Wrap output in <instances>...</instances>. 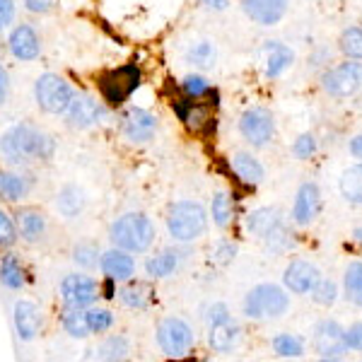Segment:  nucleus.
<instances>
[{"instance_id": "obj_1", "label": "nucleus", "mask_w": 362, "mask_h": 362, "mask_svg": "<svg viewBox=\"0 0 362 362\" xmlns=\"http://www.w3.org/2000/svg\"><path fill=\"white\" fill-rule=\"evenodd\" d=\"M56 155V138L44 128L17 121L0 136V157L8 165L29 167V165H49Z\"/></svg>"}, {"instance_id": "obj_2", "label": "nucleus", "mask_w": 362, "mask_h": 362, "mask_svg": "<svg viewBox=\"0 0 362 362\" xmlns=\"http://www.w3.org/2000/svg\"><path fill=\"white\" fill-rule=\"evenodd\" d=\"M157 239V227L148 213L140 210H128V213L119 215L112 225H109V242L112 247L126 249L128 254H148L153 249Z\"/></svg>"}, {"instance_id": "obj_3", "label": "nucleus", "mask_w": 362, "mask_h": 362, "mask_svg": "<svg viewBox=\"0 0 362 362\" xmlns=\"http://www.w3.org/2000/svg\"><path fill=\"white\" fill-rule=\"evenodd\" d=\"M165 225L174 242L189 244L208 232V213L198 201H177L169 206Z\"/></svg>"}, {"instance_id": "obj_4", "label": "nucleus", "mask_w": 362, "mask_h": 362, "mask_svg": "<svg viewBox=\"0 0 362 362\" xmlns=\"http://www.w3.org/2000/svg\"><path fill=\"white\" fill-rule=\"evenodd\" d=\"M140 83H143V73H140L138 63H124V66L102 70L97 75L99 97L109 109L124 107L133 92L140 87Z\"/></svg>"}, {"instance_id": "obj_5", "label": "nucleus", "mask_w": 362, "mask_h": 362, "mask_svg": "<svg viewBox=\"0 0 362 362\" xmlns=\"http://www.w3.org/2000/svg\"><path fill=\"white\" fill-rule=\"evenodd\" d=\"M75 97L73 85L58 73H44L34 80V102L49 116H63Z\"/></svg>"}, {"instance_id": "obj_6", "label": "nucleus", "mask_w": 362, "mask_h": 362, "mask_svg": "<svg viewBox=\"0 0 362 362\" xmlns=\"http://www.w3.org/2000/svg\"><path fill=\"white\" fill-rule=\"evenodd\" d=\"M290 300L283 293V288L273 283H261L256 288H251L247 297L242 302V309L249 319L261 321V319H278L288 312Z\"/></svg>"}, {"instance_id": "obj_7", "label": "nucleus", "mask_w": 362, "mask_h": 362, "mask_svg": "<svg viewBox=\"0 0 362 362\" xmlns=\"http://www.w3.org/2000/svg\"><path fill=\"white\" fill-rule=\"evenodd\" d=\"M157 346L167 358H186L196 346V334L181 317H165L155 329Z\"/></svg>"}, {"instance_id": "obj_8", "label": "nucleus", "mask_w": 362, "mask_h": 362, "mask_svg": "<svg viewBox=\"0 0 362 362\" xmlns=\"http://www.w3.org/2000/svg\"><path fill=\"white\" fill-rule=\"evenodd\" d=\"M109 116V107L104 102H99L92 95H85V92H75L73 102H70L68 112L63 114L66 119V126L73 128V131H90L99 124H104Z\"/></svg>"}, {"instance_id": "obj_9", "label": "nucleus", "mask_w": 362, "mask_h": 362, "mask_svg": "<svg viewBox=\"0 0 362 362\" xmlns=\"http://www.w3.org/2000/svg\"><path fill=\"white\" fill-rule=\"evenodd\" d=\"M58 295L63 307L87 309L99 300V283L85 273H68L58 285Z\"/></svg>"}, {"instance_id": "obj_10", "label": "nucleus", "mask_w": 362, "mask_h": 362, "mask_svg": "<svg viewBox=\"0 0 362 362\" xmlns=\"http://www.w3.org/2000/svg\"><path fill=\"white\" fill-rule=\"evenodd\" d=\"M215 104L201 102V99H189V97H179L172 102V109L177 112V116L184 121V126L191 133L198 136H208L215 131Z\"/></svg>"}, {"instance_id": "obj_11", "label": "nucleus", "mask_w": 362, "mask_h": 362, "mask_svg": "<svg viewBox=\"0 0 362 362\" xmlns=\"http://www.w3.org/2000/svg\"><path fill=\"white\" fill-rule=\"evenodd\" d=\"M239 133L254 148H264L276 136V119L264 107L247 109L239 119Z\"/></svg>"}, {"instance_id": "obj_12", "label": "nucleus", "mask_w": 362, "mask_h": 362, "mask_svg": "<svg viewBox=\"0 0 362 362\" xmlns=\"http://www.w3.org/2000/svg\"><path fill=\"white\" fill-rule=\"evenodd\" d=\"M15 223H17V235L29 247L46 242L51 232V218L46 215V210L37 206H22L15 210Z\"/></svg>"}, {"instance_id": "obj_13", "label": "nucleus", "mask_w": 362, "mask_h": 362, "mask_svg": "<svg viewBox=\"0 0 362 362\" xmlns=\"http://www.w3.org/2000/svg\"><path fill=\"white\" fill-rule=\"evenodd\" d=\"M157 133V116L143 107H128L121 116V136L131 145H145Z\"/></svg>"}, {"instance_id": "obj_14", "label": "nucleus", "mask_w": 362, "mask_h": 362, "mask_svg": "<svg viewBox=\"0 0 362 362\" xmlns=\"http://www.w3.org/2000/svg\"><path fill=\"white\" fill-rule=\"evenodd\" d=\"M321 83L331 97H353L362 87V63H341L331 68Z\"/></svg>"}, {"instance_id": "obj_15", "label": "nucleus", "mask_w": 362, "mask_h": 362, "mask_svg": "<svg viewBox=\"0 0 362 362\" xmlns=\"http://www.w3.org/2000/svg\"><path fill=\"white\" fill-rule=\"evenodd\" d=\"M314 350L324 360H338L348 353L346 346V329L338 321H321L314 331Z\"/></svg>"}, {"instance_id": "obj_16", "label": "nucleus", "mask_w": 362, "mask_h": 362, "mask_svg": "<svg viewBox=\"0 0 362 362\" xmlns=\"http://www.w3.org/2000/svg\"><path fill=\"white\" fill-rule=\"evenodd\" d=\"M8 51L15 61L32 63L42 56V37L37 34V29L27 22H20L17 27L10 29L8 37Z\"/></svg>"}, {"instance_id": "obj_17", "label": "nucleus", "mask_w": 362, "mask_h": 362, "mask_svg": "<svg viewBox=\"0 0 362 362\" xmlns=\"http://www.w3.org/2000/svg\"><path fill=\"white\" fill-rule=\"evenodd\" d=\"M13 324L17 338L32 343L44 329V314L32 300H17L13 305Z\"/></svg>"}, {"instance_id": "obj_18", "label": "nucleus", "mask_w": 362, "mask_h": 362, "mask_svg": "<svg viewBox=\"0 0 362 362\" xmlns=\"http://www.w3.org/2000/svg\"><path fill=\"white\" fill-rule=\"evenodd\" d=\"M259 68L268 80H276L295 63V54L290 46L280 42H266L259 49Z\"/></svg>"}, {"instance_id": "obj_19", "label": "nucleus", "mask_w": 362, "mask_h": 362, "mask_svg": "<svg viewBox=\"0 0 362 362\" xmlns=\"http://www.w3.org/2000/svg\"><path fill=\"white\" fill-rule=\"evenodd\" d=\"M239 5L254 25L276 27L288 15L290 0H239Z\"/></svg>"}, {"instance_id": "obj_20", "label": "nucleus", "mask_w": 362, "mask_h": 362, "mask_svg": "<svg viewBox=\"0 0 362 362\" xmlns=\"http://www.w3.org/2000/svg\"><path fill=\"white\" fill-rule=\"evenodd\" d=\"M99 271L104 273V278H112L116 283H126L136 276V256L128 254L126 249L112 247L102 251L99 256Z\"/></svg>"}, {"instance_id": "obj_21", "label": "nucleus", "mask_w": 362, "mask_h": 362, "mask_svg": "<svg viewBox=\"0 0 362 362\" xmlns=\"http://www.w3.org/2000/svg\"><path fill=\"white\" fill-rule=\"evenodd\" d=\"M319 280H321L319 268L314 264H307V261H293V264L285 268V276H283L285 288L295 295H309Z\"/></svg>"}, {"instance_id": "obj_22", "label": "nucleus", "mask_w": 362, "mask_h": 362, "mask_svg": "<svg viewBox=\"0 0 362 362\" xmlns=\"http://www.w3.org/2000/svg\"><path fill=\"white\" fill-rule=\"evenodd\" d=\"M155 295L157 293L153 285L145 283V280H133V278L126 280L119 293H116L121 305L126 309H131V312H148L155 302Z\"/></svg>"}, {"instance_id": "obj_23", "label": "nucleus", "mask_w": 362, "mask_h": 362, "mask_svg": "<svg viewBox=\"0 0 362 362\" xmlns=\"http://www.w3.org/2000/svg\"><path fill=\"white\" fill-rule=\"evenodd\" d=\"M321 213V194L317 184H302L297 191L295 206H293V220L300 227L312 225Z\"/></svg>"}, {"instance_id": "obj_24", "label": "nucleus", "mask_w": 362, "mask_h": 362, "mask_svg": "<svg viewBox=\"0 0 362 362\" xmlns=\"http://www.w3.org/2000/svg\"><path fill=\"white\" fill-rule=\"evenodd\" d=\"M34 181L29 174L17 169H0V203H20L29 198Z\"/></svg>"}, {"instance_id": "obj_25", "label": "nucleus", "mask_w": 362, "mask_h": 362, "mask_svg": "<svg viewBox=\"0 0 362 362\" xmlns=\"http://www.w3.org/2000/svg\"><path fill=\"white\" fill-rule=\"evenodd\" d=\"M56 213L61 215L63 220H75L85 213L87 208V194L83 186L78 184H66L58 189V194L54 198Z\"/></svg>"}, {"instance_id": "obj_26", "label": "nucleus", "mask_w": 362, "mask_h": 362, "mask_svg": "<svg viewBox=\"0 0 362 362\" xmlns=\"http://www.w3.org/2000/svg\"><path fill=\"white\" fill-rule=\"evenodd\" d=\"M181 261H184V254L179 249H162V251H155L153 256H148L145 261V276L153 278V280H162V278H169L179 271Z\"/></svg>"}, {"instance_id": "obj_27", "label": "nucleus", "mask_w": 362, "mask_h": 362, "mask_svg": "<svg viewBox=\"0 0 362 362\" xmlns=\"http://www.w3.org/2000/svg\"><path fill=\"white\" fill-rule=\"evenodd\" d=\"M239 338H242V326L232 317L220 321V324L208 326V346L215 353H230L232 348H237Z\"/></svg>"}, {"instance_id": "obj_28", "label": "nucleus", "mask_w": 362, "mask_h": 362, "mask_svg": "<svg viewBox=\"0 0 362 362\" xmlns=\"http://www.w3.org/2000/svg\"><path fill=\"white\" fill-rule=\"evenodd\" d=\"M280 227H283V218L278 208H256L247 215V230L256 239H268Z\"/></svg>"}, {"instance_id": "obj_29", "label": "nucleus", "mask_w": 362, "mask_h": 362, "mask_svg": "<svg viewBox=\"0 0 362 362\" xmlns=\"http://www.w3.org/2000/svg\"><path fill=\"white\" fill-rule=\"evenodd\" d=\"M27 283H29V273L25 264H22L15 254L8 251V254L0 259V285H3L5 290L20 293V290H25Z\"/></svg>"}, {"instance_id": "obj_30", "label": "nucleus", "mask_w": 362, "mask_h": 362, "mask_svg": "<svg viewBox=\"0 0 362 362\" xmlns=\"http://www.w3.org/2000/svg\"><path fill=\"white\" fill-rule=\"evenodd\" d=\"M87 358L90 360H109V362L126 360V358H131V341H128L124 334H112V336L104 338L95 350H90Z\"/></svg>"}, {"instance_id": "obj_31", "label": "nucleus", "mask_w": 362, "mask_h": 362, "mask_svg": "<svg viewBox=\"0 0 362 362\" xmlns=\"http://www.w3.org/2000/svg\"><path fill=\"white\" fill-rule=\"evenodd\" d=\"M232 169H235L239 181H244L247 186H259L266 177L264 165L249 153H237L232 157Z\"/></svg>"}, {"instance_id": "obj_32", "label": "nucleus", "mask_w": 362, "mask_h": 362, "mask_svg": "<svg viewBox=\"0 0 362 362\" xmlns=\"http://www.w3.org/2000/svg\"><path fill=\"white\" fill-rule=\"evenodd\" d=\"M215 61H218V49H215V44L208 42V39L194 42L186 49V63L194 66L196 70H213Z\"/></svg>"}, {"instance_id": "obj_33", "label": "nucleus", "mask_w": 362, "mask_h": 362, "mask_svg": "<svg viewBox=\"0 0 362 362\" xmlns=\"http://www.w3.org/2000/svg\"><path fill=\"white\" fill-rule=\"evenodd\" d=\"M338 186H341V194L348 203L362 206V165H355V167L346 169V172L341 174Z\"/></svg>"}, {"instance_id": "obj_34", "label": "nucleus", "mask_w": 362, "mask_h": 362, "mask_svg": "<svg viewBox=\"0 0 362 362\" xmlns=\"http://www.w3.org/2000/svg\"><path fill=\"white\" fill-rule=\"evenodd\" d=\"M85 321H87V329H90V334L102 336V334H109V331L114 329L116 317H114L112 309L92 305V307L85 309Z\"/></svg>"}, {"instance_id": "obj_35", "label": "nucleus", "mask_w": 362, "mask_h": 362, "mask_svg": "<svg viewBox=\"0 0 362 362\" xmlns=\"http://www.w3.org/2000/svg\"><path fill=\"white\" fill-rule=\"evenodd\" d=\"M99 256H102V251L95 242H78L73 249H70V261H73L78 268H83V271H95L99 268Z\"/></svg>"}, {"instance_id": "obj_36", "label": "nucleus", "mask_w": 362, "mask_h": 362, "mask_svg": "<svg viewBox=\"0 0 362 362\" xmlns=\"http://www.w3.org/2000/svg\"><path fill=\"white\" fill-rule=\"evenodd\" d=\"M61 326L70 338H87L90 336V329H87V321H85V309L63 307L61 309Z\"/></svg>"}, {"instance_id": "obj_37", "label": "nucleus", "mask_w": 362, "mask_h": 362, "mask_svg": "<svg viewBox=\"0 0 362 362\" xmlns=\"http://www.w3.org/2000/svg\"><path fill=\"white\" fill-rule=\"evenodd\" d=\"M210 213H213V223L220 227V230H227L235 220V206H232V198L227 191H220L213 198V206H210Z\"/></svg>"}, {"instance_id": "obj_38", "label": "nucleus", "mask_w": 362, "mask_h": 362, "mask_svg": "<svg viewBox=\"0 0 362 362\" xmlns=\"http://www.w3.org/2000/svg\"><path fill=\"white\" fill-rule=\"evenodd\" d=\"M17 242H20V235H17L15 215L0 206V251L15 249Z\"/></svg>"}, {"instance_id": "obj_39", "label": "nucleus", "mask_w": 362, "mask_h": 362, "mask_svg": "<svg viewBox=\"0 0 362 362\" xmlns=\"http://www.w3.org/2000/svg\"><path fill=\"white\" fill-rule=\"evenodd\" d=\"M346 295L355 305L362 307V264L360 261H353L346 268Z\"/></svg>"}, {"instance_id": "obj_40", "label": "nucleus", "mask_w": 362, "mask_h": 362, "mask_svg": "<svg viewBox=\"0 0 362 362\" xmlns=\"http://www.w3.org/2000/svg\"><path fill=\"white\" fill-rule=\"evenodd\" d=\"M273 350L280 358H300L305 353V346L297 336H290V334H278L273 338Z\"/></svg>"}, {"instance_id": "obj_41", "label": "nucleus", "mask_w": 362, "mask_h": 362, "mask_svg": "<svg viewBox=\"0 0 362 362\" xmlns=\"http://www.w3.org/2000/svg\"><path fill=\"white\" fill-rule=\"evenodd\" d=\"M181 92H184V97L189 99H206L210 97V83L203 75H186L184 80H181Z\"/></svg>"}, {"instance_id": "obj_42", "label": "nucleus", "mask_w": 362, "mask_h": 362, "mask_svg": "<svg viewBox=\"0 0 362 362\" xmlns=\"http://www.w3.org/2000/svg\"><path fill=\"white\" fill-rule=\"evenodd\" d=\"M341 51L348 58H362V27H348L341 34Z\"/></svg>"}, {"instance_id": "obj_43", "label": "nucleus", "mask_w": 362, "mask_h": 362, "mask_svg": "<svg viewBox=\"0 0 362 362\" xmlns=\"http://www.w3.org/2000/svg\"><path fill=\"white\" fill-rule=\"evenodd\" d=\"M312 300L321 307H331L338 300V288L334 280H319L312 290Z\"/></svg>"}, {"instance_id": "obj_44", "label": "nucleus", "mask_w": 362, "mask_h": 362, "mask_svg": "<svg viewBox=\"0 0 362 362\" xmlns=\"http://www.w3.org/2000/svg\"><path fill=\"white\" fill-rule=\"evenodd\" d=\"M293 153L300 157V160H309V157L317 153V140H314L312 133H302V136L295 140Z\"/></svg>"}, {"instance_id": "obj_45", "label": "nucleus", "mask_w": 362, "mask_h": 362, "mask_svg": "<svg viewBox=\"0 0 362 362\" xmlns=\"http://www.w3.org/2000/svg\"><path fill=\"white\" fill-rule=\"evenodd\" d=\"M230 317H232L230 307H227L225 302H213V305H208L206 312H203V319H206L208 326L220 324V321H225V319H230Z\"/></svg>"}, {"instance_id": "obj_46", "label": "nucleus", "mask_w": 362, "mask_h": 362, "mask_svg": "<svg viewBox=\"0 0 362 362\" xmlns=\"http://www.w3.org/2000/svg\"><path fill=\"white\" fill-rule=\"evenodd\" d=\"M15 15H17L15 0H0V34L8 32L10 25L15 22Z\"/></svg>"}, {"instance_id": "obj_47", "label": "nucleus", "mask_w": 362, "mask_h": 362, "mask_svg": "<svg viewBox=\"0 0 362 362\" xmlns=\"http://www.w3.org/2000/svg\"><path fill=\"white\" fill-rule=\"evenodd\" d=\"M22 5H25L32 15H49L56 10L58 0H22Z\"/></svg>"}, {"instance_id": "obj_48", "label": "nucleus", "mask_w": 362, "mask_h": 362, "mask_svg": "<svg viewBox=\"0 0 362 362\" xmlns=\"http://www.w3.org/2000/svg\"><path fill=\"white\" fill-rule=\"evenodd\" d=\"M235 256H237V247L232 242H220L218 249H215V261L223 266L230 264V261H235Z\"/></svg>"}, {"instance_id": "obj_49", "label": "nucleus", "mask_w": 362, "mask_h": 362, "mask_svg": "<svg viewBox=\"0 0 362 362\" xmlns=\"http://www.w3.org/2000/svg\"><path fill=\"white\" fill-rule=\"evenodd\" d=\"M346 346L353 348V350H362V321L353 324L346 331Z\"/></svg>"}, {"instance_id": "obj_50", "label": "nucleus", "mask_w": 362, "mask_h": 362, "mask_svg": "<svg viewBox=\"0 0 362 362\" xmlns=\"http://www.w3.org/2000/svg\"><path fill=\"white\" fill-rule=\"evenodd\" d=\"M10 90H13V83H10V73L8 68L0 63V107L10 99Z\"/></svg>"}, {"instance_id": "obj_51", "label": "nucleus", "mask_w": 362, "mask_h": 362, "mask_svg": "<svg viewBox=\"0 0 362 362\" xmlns=\"http://www.w3.org/2000/svg\"><path fill=\"white\" fill-rule=\"evenodd\" d=\"M99 297H104V300H116V280L104 278L102 283H99Z\"/></svg>"}, {"instance_id": "obj_52", "label": "nucleus", "mask_w": 362, "mask_h": 362, "mask_svg": "<svg viewBox=\"0 0 362 362\" xmlns=\"http://www.w3.org/2000/svg\"><path fill=\"white\" fill-rule=\"evenodd\" d=\"M198 3L208 10H215V13H223V10L230 8V0H198Z\"/></svg>"}, {"instance_id": "obj_53", "label": "nucleus", "mask_w": 362, "mask_h": 362, "mask_svg": "<svg viewBox=\"0 0 362 362\" xmlns=\"http://www.w3.org/2000/svg\"><path fill=\"white\" fill-rule=\"evenodd\" d=\"M350 153H353V157L362 160V136H355L350 140Z\"/></svg>"}, {"instance_id": "obj_54", "label": "nucleus", "mask_w": 362, "mask_h": 362, "mask_svg": "<svg viewBox=\"0 0 362 362\" xmlns=\"http://www.w3.org/2000/svg\"><path fill=\"white\" fill-rule=\"evenodd\" d=\"M353 237H355V242H358V244H362V225H360V227H355Z\"/></svg>"}, {"instance_id": "obj_55", "label": "nucleus", "mask_w": 362, "mask_h": 362, "mask_svg": "<svg viewBox=\"0 0 362 362\" xmlns=\"http://www.w3.org/2000/svg\"><path fill=\"white\" fill-rule=\"evenodd\" d=\"M0 56H3V42H0Z\"/></svg>"}]
</instances>
